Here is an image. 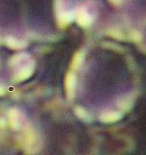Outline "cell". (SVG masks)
<instances>
[{
	"mask_svg": "<svg viewBox=\"0 0 146 155\" xmlns=\"http://www.w3.org/2000/svg\"><path fill=\"white\" fill-rule=\"evenodd\" d=\"M23 141H25L23 148L28 154H35L41 148V142L39 140V135L31 127L25 128V139H23Z\"/></svg>",
	"mask_w": 146,
	"mask_h": 155,
	"instance_id": "cell-1",
	"label": "cell"
},
{
	"mask_svg": "<svg viewBox=\"0 0 146 155\" xmlns=\"http://www.w3.org/2000/svg\"><path fill=\"white\" fill-rule=\"evenodd\" d=\"M34 62L32 60H28L26 63H23L22 65L19 67V69L15 72V79L18 82H22L31 77L34 72Z\"/></svg>",
	"mask_w": 146,
	"mask_h": 155,
	"instance_id": "cell-2",
	"label": "cell"
},
{
	"mask_svg": "<svg viewBox=\"0 0 146 155\" xmlns=\"http://www.w3.org/2000/svg\"><path fill=\"white\" fill-rule=\"evenodd\" d=\"M93 15L91 13L88 11V8H85L84 6L80 7L77 9V13H76V20L77 23L82 27H88L90 26L92 22H93Z\"/></svg>",
	"mask_w": 146,
	"mask_h": 155,
	"instance_id": "cell-3",
	"label": "cell"
},
{
	"mask_svg": "<svg viewBox=\"0 0 146 155\" xmlns=\"http://www.w3.org/2000/svg\"><path fill=\"white\" fill-rule=\"evenodd\" d=\"M8 121H9L11 127L14 131L20 130L22 127V114H21V112L18 109L9 110V112H8Z\"/></svg>",
	"mask_w": 146,
	"mask_h": 155,
	"instance_id": "cell-4",
	"label": "cell"
},
{
	"mask_svg": "<svg viewBox=\"0 0 146 155\" xmlns=\"http://www.w3.org/2000/svg\"><path fill=\"white\" fill-rule=\"evenodd\" d=\"M64 85H66V91H67V96L69 99H73L76 94L77 91V79L76 76L74 74L69 72L67 75L66 78V82H64Z\"/></svg>",
	"mask_w": 146,
	"mask_h": 155,
	"instance_id": "cell-5",
	"label": "cell"
},
{
	"mask_svg": "<svg viewBox=\"0 0 146 155\" xmlns=\"http://www.w3.org/2000/svg\"><path fill=\"white\" fill-rule=\"evenodd\" d=\"M122 113L117 111H105L100 116V121L103 124H114L122 119Z\"/></svg>",
	"mask_w": 146,
	"mask_h": 155,
	"instance_id": "cell-6",
	"label": "cell"
},
{
	"mask_svg": "<svg viewBox=\"0 0 146 155\" xmlns=\"http://www.w3.org/2000/svg\"><path fill=\"white\" fill-rule=\"evenodd\" d=\"M5 42H6V45L9 48L16 49V50H21V49H25L27 47V42H25L22 40L16 39L14 36H7L6 40H5Z\"/></svg>",
	"mask_w": 146,
	"mask_h": 155,
	"instance_id": "cell-7",
	"label": "cell"
},
{
	"mask_svg": "<svg viewBox=\"0 0 146 155\" xmlns=\"http://www.w3.org/2000/svg\"><path fill=\"white\" fill-rule=\"evenodd\" d=\"M27 60H28V55L26 53H19V54H15L11 58L9 65L11 67H20L23 63L27 62Z\"/></svg>",
	"mask_w": 146,
	"mask_h": 155,
	"instance_id": "cell-8",
	"label": "cell"
},
{
	"mask_svg": "<svg viewBox=\"0 0 146 155\" xmlns=\"http://www.w3.org/2000/svg\"><path fill=\"white\" fill-rule=\"evenodd\" d=\"M57 18H59V20L61 22L68 23L74 19V13H71L70 11H66L63 7H61L60 8V12L57 13Z\"/></svg>",
	"mask_w": 146,
	"mask_h": 155,
	"instance_id": "cell-9",
	"label": "cell"
},
{
	"mask_svg": "<svg viewBox=\"0 0 146 155\" xmlns=\"http://www.w3.org/2000/svg\"><path fill=\"white\" fill-rule=\"evenodd\" d=\"M75 113H76V116L81 119V120H83V121H90V117H89V113H88V111L83 107H76L75 109Z\"/></svg>",
	"mask_w": 146,
	"mask_h": 155,
	"instance_id": "cell-10",
	"label": "cell"
},
{
	"mask_svg": "<svg viewBox=\"0 0 146 155\" xmlns=\"http://www.w3.org/2000/svg\"><path fill=\"white\" fill-rule=\"evenodd\" d=\"M82 61H83V53L80 51V53H77V54L75 55V57H74L73 67H80L81 63H82Z\"/></svg>",
	"mask_w": 146,
	"mask_h": 155,
	"instance_id": "cell-11",
	"label": "cell"
},
{
	"mask_svg": "<svg viewBox=\"0 0 146 155\" xmlns=\"http://www.w3.org/2000/svg\"><path fill=\"white\" fill-rule=\"evenodd\" d=\"M4 94H5V87L0 85V96H4Z\"/></svg>",
	"mask_w": 146,
	"mask_h": 155,
	"instance_id": "cell-12",
	"label": "cell"
},
{
	"mask_svg": "<svg viewBox=\"0 0 146 155\" xmlns=\"http://www.w3.org/2000/svg\"><path fill=\"white\" fill-rule=\"evenodd\" d=\"M110 1H111L112 4H115V5H119V4H121L123 0H110Z\"/></svg>",
	"mask_w": 146,
	"mask_h": 155,
	"instance_id": "cell-13",
	"label": "cell"
}]
</instances>
